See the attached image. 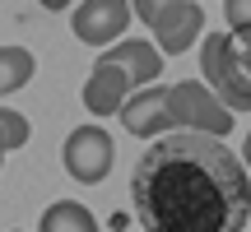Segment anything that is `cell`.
<instances>
[{
  "label": "cell",
  "mask_w": 251,
  "mask_h": 232,
  "mask_svg": "<svg viewBox=\"0 0 251 232\" xmlns=\"http://www.w3.org/2000/svg\"><path fill=\"white\" fill-rule=\"evenodd\" d=\"M130 205L149 232H242L251 214V177L228 139L172 130L140 153L130 172Z\"/></svg>",
  "instance_id": "obj_1"
},
{
  "label": "cell",
  "mask_w": 251,
  "mask_h": 232,
  "mask_svg": "<svg viewBox=\"0 0 251 232\" xmlns=\"http://www.w3.org/2000/svg\"><path fill=\"white\" fill-rule=\"evenodd\" d=\"M237 116L196 79L181 84H149V89L130 93L121 102V125L135 139H158L172 130H200V135H219L224 139L233 130Z\"/></svg>",
  "instance_id": "obj_2"
},
{
  "label": "cell",
  "mask_w": 251,
  "mask_h": 232,
  "mask_svg": "<svg viewBox=\"0 0 251 232\" xmlns=\"http://www.w3.org/2000/svg\"><path fill=\"white\" fill-rule=\"evenodd\" d=\"M200 74H205V89L224 102L228 112H251V84L242 79V70L233 65V46H228V33H209L200 37Z\"/></svg>",
  "instance_id": "obj_3"
},
{
  "label": "cell",
  "mask_w": 251,
  "mask_h": 232,
  "mask_svg": "<svg viewBox=\"0 0 251 232\" xmlns=\"http://www.w3.org/2000/svg\"><path fill=\"white\" fill-rule=\"evenodd\" d=\"M112 158H117V144H112V135L102 130V125L89 121V125H75V130L65 135L61 162H65V172H70L79 186H98L112 172Z\"/></svg>",
  "instance_id": "obj_4"
},
{
  "label": "cell",
  "mask_w": 251,
  "mask_h": 232,
  "mask_svg": "<svg viewBox=\"0 0 251 232\" xmlns=\"http://www.w3.org/2000/svg\"><path fill=\"white\" fill-rule=\"evenodd\" d=\"M130 19H135L130 0H84V5H75L70 28H75V37L89 42V46H112L126 33Z\"/></svg>",
  "instance_id": "obj_5"
},
{
  "label": "cell",
  "mask_w": 251,
  "mask_h": 232,
  "mask_svg": "<svg viewBox=\"0 0 251 232\" xmlns=\"http://www.w3.org/2000/svg\"><path fill=\"white\" fill-rule=\"evenodd\" d=\"M135 93V79L121 70L117 61H107V56H98L89 70V79H84V107L93 116H112L121 112V102Z\"/></svg>",
  "instance_id": "obj_6"
},
{
  "label": "cell",
  "mask_w": 251,
  "mask_h": 232,
  "mask_svg": "<svg viewBox=\"0 0 251 232\" xmlns=\"http://www.w3.org/2000/svg\"><path fill=\"white\" fill-rule=\"evenodd\" d=\"M149 28H153V37H158L163 56H181V51H191V42L205 37V9L191 5V0H177V5L163 9Z\"/></svg>",
  "instance_id": "obj_7"
},
{
  "label": "cell",
  "mask_w": 251,
  "mask_h": 232,
  "mask_svg": "<svg viewBox=\"0 0 251 232\" xmlns=\"http://www.w3.org/2000/svg\"><path fill=\"white\" fill-rule=\"evenodd\" d=\"M102 56L107 61H117L126 74L135 79V89H149L153 79H163V51L153 42H144V37H126V42H112V46H102Z\"/></svg>",
  "instance_id": "obj_8"
},
{
  "label": "cell",
  "mask_w": 251,
  "mask_h": 232,
  "mask_svg": "<svg viewBox=\"0 0 251 232\" xmlns=\"http://www.w3.org/2000/svg\"><path fill=\"white\" fill-rule=\"evenodd\" d=\"M37 232H102V228H98V218H93L89 205H79V200H56V205L42 209Z\"/></svg>",
  "instance_id": "obj_9"
},
{
  "label": "cell",
  "mask_w": 251,
  "mask_h": 232,
  "mask_svg": "<svg viewBox=\"0 0 251 232\" xmlns=\"http://www.w3.org/2000/svg\"><path fill=\"white\" fill-rule=\"evenodd\" d=\"M33 51L28 46H0V98L5 93H19L28 79H33Z\"/></svg>",
  "instance_id": "obj_10"
},
{
  "label": "cell",
  "mask_w": 251,
  "mask_h": 232,
  "mask_svg": "<svg viewBox=\"0 0 251 232\" xmlns=\"http://www.w3.org/2000/svg\"><path fill=\"white\" fill-rule=\"evenodd\" d=\"M24 144H28V116L14 107H0V162H5V153L24 149Z\"/></svg>",
  "instance_id": "obj_11"
},
{
  "label": "cell",
  "mask_w": 251,
  "mask_h": 232,
  "mask_svg": "<svg viewBox=\"0 0 251 232\" xmlns=\"http://www.w3.org/2000/svg\"><path fill=\"white\" fill-rule=\"evenodd\" d=\"M228 46H233V65L251 84V28H233V33H228Z\"/></svg>",
  "instance_id": "obj_12"
},
{
  "label": "cell",
  "mask_w": 251,
  "mask_h": 232,
  "mask_svg": "<svg viewBox=\"0 0 251 232\" xmlns=\"http://www.w3.org/2000/svg\"><path fill=\"white\" fill-rule=\"evenodd\" d=\"M224 14H228V33L251 28V0H224Z\"/></svg>",
  "instance_id": "obj_13"
},
{
  "label": "cell",
  "mask_w": 251,
  "mask_h": 232,
  "mask_svg": "<svg viewBox=\"0 0 251 232\" xmlns=\"http://www.w3.org/2000/svg\"><path fill=\"white\" fill-rule=\"evenodd\" d=\"M172 5H177V0H130V9L144 19V23H153V19H158L163 9H172Z\"/></svg>",
  "instance_id": "obj_14"
},
{
  "label": "cell",
  "mask_w": 251,
  "mask_h": 232,
  "mask_svg": "<svg viewBox=\"0 0 251 232\" xmlns=\"http://www.w3.org/2000/svg\"><path fill=\"white\" fill-rule=\"evenodd\" d=\"M37 5H42V9H70L75 0H37Z\"/></svg>",
  "instance_id": "obj_15"
},
{
  "label": "cell",
  "mask_w": 251,
  "mask_h": 232,
  "mask_svg": "<svg viewBox=\"0 0 251 232\" xmlns=\"http://www.w3.org/2000/svg\"><path fill=\"white\" fill-rule=\"evenodd\" d=\"M242 153H247V167H251V135H247V144H242Z\"/></svg>",
  "instance_id": "obj_16"
}]
</instances>
